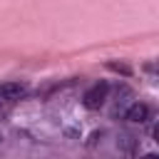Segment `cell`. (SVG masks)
Returning a JSON list of instances; mask_svg holds the SVG:
<instances>
[{
    "mask_svg": "<svg viewBox=\"0 0 159 159\" xmlns=\"http://www.w3.org/2000/svg\"><path fill=\"white\" fill-rule=\"evenodd\" d=\"M107 92H109V84H107V82H99V84L89 87V89L84 92V97H82L84 107H87V109H99V107L104 104V99H107Z\"/></svg>",
    "mask_w": 159,
    "mask_h": 159,
    "instance_id": "obj_1",
    "label": "cell"
},
{
    "mask_svg": "<svg viewBox=\"0 0 159 159\" xmlns=\"http://www.w3.org/2000/svg\"><path fill=\"white\" fill-rule=\"evenodd\" d=\"M25 92H27V84H22V82H5V84H0V99H5V102L20 99Z\"/></svg>",
    "mask_w": 159,
    "mask_h": 159,
    "instance_id": "obj_2",
    "label": "cell"
},
{
    "mask_svg": "<svg viewBox=\"0 0 159 159\" xmlns=\"http://www.w3.org/2000/svg\"><path fill=\"white\" fill-rule=\"evenodd\" d=\"M127 119L129 122H147L149 119V107L144 104V102H137V104H132L129 109H127Z\"/></svg>",
    "mask_w": 159,
    "mask_h": 159,
    "instance_id": "obj_3",
    "label": "cell"
},
{
    "mask_svg": "<svg viewBox=\"0 0 159 159\" xmlns=\"http://www.w3.org/2000/svg\"><path fill=\"white\" fill-rule=\"evenodd\" d=\"M112 72H119V75H132V67L129 65H122V62H109L107 65Z\"/></svg>",
    "mask_w": 159,
    "mask_h": 159,
    "instance_id": "obj_4",
    "label": "cell"
},
{
    "mask_svg": "<svg viewBox=\"0 0 159 159\" xmlns=\"http://www.w3.org/2000/svg\"><path fill=\"white\" fill-rule=\"evenodd\" d=\"M144 159H159V157H157V154H147Z\"/></svg>",
    "mask_w": 159,
    "mask_h": 159,
    "instance_id": "obj_5",
    "label": "cell"
}]
</instances>
